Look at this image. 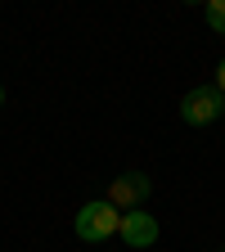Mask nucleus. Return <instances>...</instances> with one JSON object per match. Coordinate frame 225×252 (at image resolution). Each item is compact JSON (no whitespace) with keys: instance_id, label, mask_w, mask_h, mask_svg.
I'll use <instances>...</instances> for the list:
<instances>
[{"instance_id":"nucleus-1","label":"nucleus","mask_w":225,"mask_h":252,"mask_svg":"<svg viewBox=\"0 0 225 252\" xmlns=\"http://www.w3.org/2000/svg\"><path fill=\"white\" fill-rule=\"evenodd\" d=\"M72 230H77L81 243H104V239H113V234L122 230V212H117L108 198L81 203V212H77V220H72Z\"/></svg>"},{"instance_id":"nucleus-2","label":"nucleus","mask_w":225,"mask_h":252,"mask_svg":"<svg viewBox=\"0 0 225 252\" xmlns=\"http://www.w3.org/2000/svg\"><path fill=\"white\" fill-rule=\"evenodd\" d=\"M180 117H185L189 126L221 122V117H225V94H221L216 86H194V90L180 99Z\"/></svg>"},{"instance_id":"nucleus-3","label":"nucleus","mask_w":225,"mask_h":252,"mask_svg":"<svg viewBox=\"0 0 225 252\" xmlns=\"http://www.w3.org/2000/svg\"><path fill=\"white\" fill-rule=\"evenodd\" d=\"M149 194H153V180H149L144 171H126V176H117V180L108 185V203H113L117 212H135V207H144Z\"/></svg>"},{"instance_id":"nucleus-4","label":"nucleus","mask_w":225,"mask_h":252,"mask_svg":"<svg viewBox=\"0 0 225 252\" xmlns=\"http://www.w3.org/2000/svg\"><path fill=\"white\" fill-rule=\"evenodd\" d=\"M117 234H122L126 248H135V252H140V248H153V243H158V216L144 212V207H135V212L122 216V230H117Z\"/></svg>"},{"instance_id":"nucleus-5","label":"nucleus","mask_w":225,"mask_h":252,"mask_svg":"<svg viewBox=\"0 0 225 252\" xmlns=\"http://www.w3.org/2000/svg\"><path fill=\"white\" fill-rule=\"evenodd\" d=\"M203 18H207V27H212V32H221V36H225V0H207Z\"/></svg>"},{"instance_id":"nucleus-6","label":"nucleus","mask_w":225,"mask_h":252,"mask_svg":"<svg viewBox=\"0 0 225 252\" xmlns=\"http://www.w3.org/2000/svg\"><path fill=\"white\" fill-rule=\"evenodd\" d=\"M212 86H216V90L225 94V59H221V68H216V81H212Z\"/></svg>"},{"instance_id":"nucleus-7","label":"nucleus","mask_w":225,"mask_h":252,"mask_svg":"<svg viewBox=\"0 0 225 252\" xmlns=\"http://www.w3.org/2000/svg\"><path fill=\"white\" fill-rule=\"evenodd\" d=\"M0 104H5V86H0Z\"/></svg>"}]
</instances>
